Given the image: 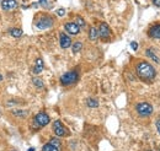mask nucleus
<instances>
[{
	"mask_svg": "<svg viewBox=\"0 0 160 151\" xmlns=\"http://www.w3.org/2000/svg\"><path fill=\"white\" fill-rule=\"evenodd\" d=\"M99 36L102 39H107V38L111 36V30H110V27H108L107 23L102 22L100 25V27H99Z\"/></svg>",
	"mask_w": 160,
	"mask_h": 151,
	"instance_id": "obj_8",
	"label": "nucleus"
},
{
	"mask_svg": "<svg viewBox=\"0 0 160 151\" xmlns=\"http://www.w3.org/2000/svg\"><path fill=\"white\" fill-rule=\"evenodd\" d=\"M27 151H35V149H33V148H30V149H28Z\"/></svg>",
	"mask_w": 160,
	"mask_h": 151,
	"instance_id": "obj_28",
	"label": "nucleus"
},
{
	"mask_svg": "<svg viewBox=\"0 0 160 151\" xmlns=\"http://www.w3.org/2000/svg\"><path fill=\"white\" fill-rule=\"evenodd\" d=\"M43 68H44L43 60H42L41 58L36 59V61H35V68H33V74H40V73H42Z\"/></svg>",
	"mask_w": 160,
	"mask_h": 151,
	"instance_id": "obj_12",
	"label": "nucleus"
},
{
	"mask_svg": "<svg viewBox=\"0 0 160 151\" xmlns=\"http://www.w3.org/2000/svg\"><path fill=\"white\" fill-rule=\"evenodd\" d=\"M152 2H153V5H154V6L160 7V0H152Z\"/></svg>",
	"mask_w": 160,
	"mask_h": 151,
	"instance_id": "obj_25",
	"label": "nucleus"
},
{
	"mask_svg": "<svg viewBox=\"0 0 160 151\" xmlns=\"http://www.w3.org/2000/svg\"><path fill=\"white\" fill-rule=\"evenodd\" d=\"M136 111H137V113L139 114L140 117H149L154 112L153 106L150 103H148V102H139L136 106Z\"/></svg>",
	"mask_w": 160,
	"mask_h": 151,
	"instance_id": "obj_3",
	"label": "nucleus"
},
{
	"mask_svg": "<svg viewBox=\"0 0 160 151\" xmlns=\"http://www.w3.org/2000/svg\"><path fill=\"white\" fill-rule=\"evenodd\" d=\"M40 5H42V6H47V0H40Z\"/></svg>",
	"mask_w": 160,
	"mask_h": 151,
	"instance_id": "obj_27",
	"label": "nucleus"
},
{
	"mask_svg": "<svg viewBox=\"0 0 160 151\" xmlns=\"http://www.w3.org/2000/svg\"><path fill=\"white\" fill-rule=\"evenodd\" d=\"M32 82H33V85H35L36 87H38V89H42V87H43V81H42V79L35 77V79L32 80Z\"/></svg>",
	"mask_w": 160,
	"mask_h": 151,
	"instance_id": "obj_21",
	"label": "nucleus"
},
{
	"mask_svg": "<svg viewBox=\"0 0 160 151\" xmlns=\"http://www.w3.org/2000/svg\"><path fill=\"white\" fill-rule=\"evenodd\" d=\"M99 37H100V36H99V30H98L96 27H91L90 31H89V38H90L91 41H96Z\"/></svg>",
	"mask_w": 160,
	"mask_h": 151,
	"instance_id": "obj_13",
	"label": "nucleus"
},
{
	"mask_svg": "<svg viewBox=\"0 0 160 151\" xmlns=\"http://www.w3.org/2000/svg\"><path fill=\"white\" fill-rule=\"evenodd\" d=\"M75 23H77L79 27H85V21L81 19L80 16H78V17H77V22H75Z\"/></svg>",
	"mask_w": 160,
	"mask_h": 151,
	"instance_id": "obj_22",
	"label": "nucleus"
},
{
	"mask_svg": "<svg viewBox=\"0 0 160 151\" xmlns=\"http://www.w3.org/2000/svg\"><path fill=\"white\" fill-rule=\"evenodd\" d=\"M49 122H51L49 115H48L47 113H44V112L37 113L36 115H35V118H33V123H35V125H36L37 128H41V127L47 125Z\"/></svg>",
	"mask_w": 160,
	"mask_h": 151,
	"instance_id": "obj_4",
	"label": "nucleus"
},
{
	"mask_svg": "<svg viewBox=\"0 0 160 151\" xmlns=\"http://www.w3.org/2000/svg\"><path fill=\"white\" fill-rule=\"evenodd\" d=\"M78 79H79L78 71L73 70V71H68V73H65V74H63V75L60 76V82H62V85L68 86V85L75 84L78 81Z\"/></svg>",
	"mask_w": 160,
	"mask_h": 151,
	"instance_id": "obj_2",
	"label": "nucleus"
},
{
	"mask_svg": "<svg viewBox=\"0 0 160 151\" xmlns=\"http://www.w3.org/2000/svg\"><path fill=\"white\" fill-rule=\"evenodd\" d=\"M42 151H59V149L56 148V146H53V145H51V144L48 143V144H46V145L42 148Z\"/></svg>",
	"mask_w": 160,
	"mask_h": 151,
	"instance_id": "obj_19",
	"label": "nucleus"
},
{
	"mask_svg": "<svg viewBox=\"0 0 160 151\" xmlns=\"http://www.w3.org/2000/svg\"><path fill=\"white\" fill-rule=\"evenodd\" d=\"M53 132H54V134H56L57 136H65V135L69 134L68 129L63 125V123H62L60 120H56V122L53 123Z\"/></svg>",
	"mask_w": 160,
	"mask_h": 151,
	"instance_id": "obj_6",
	"label": "nucleus"
},
{
	"mask_svg": "<svg viewBox=\"0 0 160 151\" xmlns=\"http://www.w3.org/2000/svg\"><path fill=\"white\" fill-rule=\"evenodd\" d=\"M59 43H60V47L63 49H67V48H69L72 46V39H70V37L67 33L62 32L59 35Z\"/></svg>",
	"mask_w": 160,
	"mask_h": 151,
	"instance_id": "obj_9",
	"label": "nucleus"
},
{
	"mask_svg": "<svg viewBox=\"0 0 160 151\" xmlns=\"http://www.w3.org/2000/svg\"><path fill=\"white\" fill-rule=\"evenodd\" d=\"M86 105H88V107H90V108H96V107H99V102H98V100H95V98H88V100H86Z\"/></svg>",
	"mask_w": 160,
	"mask_h": 151,
	"instance_id": "obj_14",
	"label": "nucleus"
},
{
	"mask_svg": "<svg viewBox=\"0 0 160 151\" xmlns=\"http://www.w3.org/2000/svg\"><path fill=\"white\" fill-rule=\"evenodd\" d=\"M1 7L2 10H12L18 7V1L16 0H2L1 1Z\"/></svg>",
	"mask_w": 160,
	"mask_h": 151,
	"instance_id": "obj_11",
	"label": "nucleus"
},
{
	"mask_svg": "<svg viewBox=\"0 0 160 151\" xmlns=\"http://www.w3.org/2000/svg\"><path fill=\"white\" fill-rule=\"evenodd\" d=\"M22 30L21 28H11L10 30V35L12 36V37H15V38H19L22 36Z\"/></svg>",
	"mask_w": 160,
	"mask_h": 151,
	"instance_id": "obj_16",
	"label": "nucleus"
},
{
	"mask_svg": "<svg viewBox=\"0 0 160 151\" xmlns=\"http://www.w3.org/2000/svg\"><path fill=\"white\" fill-rule=\"evenodd\" d=\"M148 36L150 38H154V39H160V23L153 25V26L149 28Z\"/></svg>",
	"mask_w": 160,
	"mask_h": 151,
	"instance_id": "obj_10",
	"label": "nucleus"
},
{
	"mask_svg": "<svg viewBox=\"0 0 160 151\" xmlns=\"http://www.w3.org/2000/svg\"><path fill=\"white\" fill-rule=\"evenodd\" d=\"M36 26L40 28V30H47L49 27L53 26V20L49 16H42L40 20L36 21Z\"/></svg>",
	"mask_w": 160,
	"mask_h": 151,
	"instance_id": "obj_5",
	"label": "nucleus"
},
{
	"mask_svg": "<svg viewBox=\"0 0 160 151\" xmlns=\"http://www.w3.org/2000/svg\"><path fill=\"white\" fill-rule=\"evenodd\" d=\"M64 28H65V31H67L68 33H70V35H73V36L79 35V32H80V27L75 22H67V23L64 25Z\"/></svg>",
	"mask_w": 160,
	"mask_h": 151,
	"instance_id": "obj_7",
	"label": "nucleus"
},
{
	"mask_svg": "<svg viewBox=\"0 0 160 151\" xmlns=\"http://www.w3.org/2000/svg\"><path fill=\"white\" fill-rule=\"evenodd\" d=\"M12 113H14V115H18V117H21V118H25V117H27L28 112H27V111H22V110H15Z\"/></svg>",
	"mask_w": 160,
	"mask_h": 151,
	"instance_id": "obj_18",
	"label": "nucleus"
},
{
	"mask_svg": "<svg viewBox=\"0 0 160 151\" xmlns=\"http://www.w3.org/2000/svg\"><path fill=\"white\" fill-rule=\"evenodd\" d=\"M81 48H82V43H81V42H74V43L72 44V51H73V53H79L80 51H81Z\"/></svg>",
	"mask_w": 160,
	"mask_h": 151,
	"instance_id": "obj_15",
	"label": "nucleus"
},
{
	"mask_svg": "<svg viewBox=\"0 0 160 151\" xmlns=\"http://www.w3.org/2000/svg\"><path fill=\"white\" fill-rule=\"evenodd\" d=\"M145 53H147V56H148V57L152 58L154 61H157V63H159V61H160L159 58H158L155 54H154V53H153V49H152V48H148V49L145 51Z\"/></svg>",
	"mask_w": 160,
	"mask_h": 151,
	"instance_id": "obj_17",
	"label": "nucleus"
},
{
	"mask_svg": "<svg viewBox=\"0 0 160 151\" xmlns=\"http://www.w3.org/2000/svg\"><path fill=\"white\" fill-rule=\"evenodd\" d=\"M136 71H137L138 77L143 81H152L157 75V71H155L154 66L152 64L147 63V61H139L137 64Z\"/></svg>",
	"mask_w": 160,
	"mask_h": 151,
	"instance_id": "obj_1",
	"label": "nucleus"
},
{
	"mask_svg": "<svg viewBox=\"0 0 160 151\" xmlns=\"http://www.w3.org/2000/svg\"><path fill=\"white\" fill-rule=\"evenodd\" d=\"M131 47H132L133 51H137V49H138V43H137V42H132V43H131Z\"/></svg>",
	"mask_w": 160,
	"mask_h": 151,
	"instance_id": "obj_24",
	"label": "nucleus"
},
{
	"mask_svg": "<svg viewBox=\"0 0 160 151\" xmlns=\"http://www.w3.org/2000/svg\"><path fill=\"white\" fill-rule=\"evenodd\" d=\"M155 125H157V129H158V132H159V134H160V119H158V120H157Z\"/></svg>",
	"mask_w": 160,
	"mask_h": 151,
	"instance_id": "obj_26",
	"label": "nucleus"
},
{
	"mask_svg": "<svg viewBox=\"0 0 160 151\" xmlns=\"http://www.w3.org/2000/svg\"><path fill=\"white\" fill-rule=\"evenodd\" d=\"M57 15H58V16H64V15H65V10H64L63 7H62V9H58V10H57Z\"/></svg>",
	"mask_w": 160,
	"mask_h": 151,
	"instance_id": "obj_23",
	"label": "nucleus"
},
{
	"mask_svg": "<svg viewBox=\"0 0 160 151\" xmlns=\"http://www.w3.org/2000/svg\"><path fill=\"white\" fill-rule=\"evenodd\" d=\"M1 80H2V76L0 75V81H1Z\"/></svg>",
	"mask_w": 160,
	"mask_h": 151,
	"instance_id": "obj_29",
	"label": "nucleus"
},
{
	"mask_svg": "<svg viewBox=\"0 0 160 151\" xmlns=\"http://www.w3.org/2000/svg\"><path fill=\"white\" fill-rule=\"evenodd\" d=\"M49 144L53 145V146H56V148H58V149H60V145H62V143H60V140L58 138H52L49 140Z\"/></svg>",
	"mask_w": 160,
	"mask_h": 151,
	"instance_id": "obj_20",
	"label": "nucleus"
}]
</instances>
